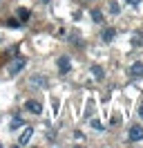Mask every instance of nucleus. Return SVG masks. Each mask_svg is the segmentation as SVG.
Returning <instances> with one entry per match:
<instances>
[{
    "label": "nucleus",
    "instance_id": "f257e3e1",
    "mask_svg": "<svg viewBox=\"0 0 143 148\" xmlns=\"http://www.w3.org/2000/svg\"><path fill=\"white\" fill-rule=\"evenodd\" d=\"M22 67H25V58H22V56H16V58L11 61V65H9V74L16 76V74H20Z\"/></svg>",
    "mask_w": 143,
    "mask_h": 148
},
{
    "label": "nucleus",
    "instance_id": "f03ea898",
    "mask_svg": "<svg viewBox=\"0 0 143 148\" xmlns=\"http://www.w3.org/2000/svg\"><path fill=\"white\" fill-rule=\"evenodd\" d=\"M127 139H130V141H141V139H143V128L139 126V123H134L132 128H130V132H127Z\"/></svg>",
    "mask_w": 143,
    "mask_h": 148
},
{
    "label": "nucleus",
    "instance_id": "7ed1b4c3",
    "mask_svg": "<svg viewBox=\"0 0 143 148\" xmlns=\"http://www.w3.org/2000/svg\"><path fill=\"white\" fill-rule=\"evenodd\" d=\"M31 137H34V128H25L20 132V137H18V144H20V146H27V144L31 141Z\"/></svg>",
    "mask_w": 143,
    "mask_h": 148
},
{
    "label": "nucleus",
    "instance_id": "20e7f679",
    "mask_svg": "<svg viewBox=\"0 0 143 148\" xmlns=\"http://www.w3.org/2000/svg\"><path fill=\"white\" fill-rule=\"evenodd\" d=\"M69 70H72L69 56H61V58H58V72H61V74H67Z\"/></svg>",
    "mask_w": 143,
    "mask_h": 148
},
{
    "label": "nucleus",
    "instance_id": "39448f33",
    "mask_svg": "<svg viewBox=\"0 0 143 148\" xmlns=\"http://www.w3.org/2000/svg\"><path fill=\"white\" fill-rule=\"evenodd\" d=\"M25 108H27L29 112H34V114H40V112H43V103L36 101V99H29V101L25 103Z\"/></svg>",
    "mask_w": 143,
    "mask_h": 148
},
{
    "label": "nucleus",
    "instance_id": "423d86ee",
    "mask_svg": "<svg viewBox=\"0 0 143 148\" xmlns=\"http://www.w3.org/2000/svg\"><path fill=\"white\" fill-rule=\"evenodd\" d=\"M130 74H132L134 79H141L143 76V61H134L130 65Z\"/></svg>",
    "mask_w": 143,
    "mask_h": 148
},
{
    "label": "nucleus",
    "instance_id": "0eeeda50",
    "mask_svg": "<svg viewBox=\"0 0 143 148\" xmlns=\"http://www.w3.org/2000/svg\"><path fill=\"white\" fill-rule=\"evenodd\" d=\"M101 36H103V40H105V43H110V40L116 36V32H114L112 27H107V29H103V34H101Z\"/></svg>",
    "mask_w": 143,
    "mask_h": 148
},
{
    "label": "nucleus",
    "instance_id": "6e6552de",
    "mask_svg": "<svg viewBox=\"0 0 143 148\" xmlns=\"http://www.w3.org/2000/svg\"><path fill=\"white\" fill-rule=\"evenodd\" d=\"M92 74H94V79H98V81L105 76V72H103V67H101V65H92Z\"/></svg>",
    "mask_w": 143,
    "mask_h": 148
},
{
    "label": "nucleus",
    "instance_id": "1a4fd4ad",
    "mask_svg": "<svg viewBox=\"0 0 143 148\" xmlns=\"http://www.w3.org/2000/svg\"><path fill=\"white\" fill-rule=\"evenodd\" d=\"M22 123H25V121L20 119V117H14V119L9 121V128H11V130H18L20 126H22Z\"/></svg>",
    "mask_w": 143,
    "mask_h": 148
},
{
    "label": "nucleus",
    "instance_id": "9d476101",
    "mask_svg": "<svg viewBox=\"0 0 143 148\" xmlns=\"http://www.w3.org/2000/svg\"><path fill=\"white\" fill-rule=\"evenodd\" d=\"M92 20H94V23H103V14L98 9H92Z\"/></svg>",
    "mask_w": 143,
    "mask_h": 148
},
{
    "label": "nucleus",
    "instance_id": "9b49d317",
    "mask_svg": "<svg viewBox=\"0 0 143 148\" xmlns=\"http://www.w3.org/2000/svg\"><path fill=\"white\" fill-rule=\"evenodd\" d=\"M18 18H20V20H27V18H29V11H27L25 7H20V9H18Z\"/></svg>",
    "mask_w": 143,
    "mask_h": 148
},
{
    "label": "nucleus",
    "instance_id": "f8f14e48",
    "mask_svg": "<svg viewBox=\"0 0 143 148\" xmlns=\"http://www.w3.org/2000/svg\"><path fill=\"white\" fill-rule=\"evenodd\" d=\"M31 81H34V85H36V88H45V79H43V76H34Z\"/></svg>",
    "mask_w": 143,
    "mask_h": 148
},
{
    "label": "nucleus",
    "instance_id": "ddd939ff",
    "mask_svg": "<svg viewBox=\"0 0 143 148\" xmlns=\"http://www.w3.org/2000/svg\"><path fill=\"white\" fill-rule=\"evenodd\" d=\"M7 27L18 29V27H20V20H18V18H9V20H7Z\"/></svg>",
    "mask_w": 143,
    "mask_h": 148
},
{
    "label": "nucleus",
    "instance_id": "4468645a",
    "mask_svg": "<svg viewBox=\"0 0 143 148\" xmlns=\"http://www.w3.org/2000/svg\"><path fill=\"white\" fill-rule=\"evenodd\" d=\"M110 11H112V14H118V2H114V0H112V2H110Z\"/></svg>",
    "mask_w": 143,
    "mask_h": 148
},
{
    "label": "nucleus",
    "instance_id": "2eb2a0df",
    "mask_svg": "<svg viewBox=\"0 0 143 148\" xmlns=\"http://www.w3.org/2000/svg\"><path fill=\"white\" fill-rule=\"evenodd\" d=\"M92 128L101 130V128H103V123H101V121H98V119H92Z\"/></svg>",
    "mask_w": 143,
    "mask_h": 148
},
{
    "label": "nucleus",
    "instance_id": "dca6fc26",
    "mask_svg": "<svg viewBox=\"0 0 143 148\" xmlns=\"http://www.w3.org/2000/svg\"><path fill=\"white\" fill-rule=\"evenodd\" d=\"M125 2H127L130 7H139V5H141V0H125Z\"/></svg>",
    "mask_w": 143,
    "mask_h": 148
},
{
    "label": "nucleus",
    "instance_id": "f3484780",
    "mask_svg": "<svg viewBox=\"0 0 143 148\" xmlns=\"http://www.w3.org/2000/svg\"><path fill=\"white\" fill-rule=\"evenodd\" d=\"M139 114H141V119H143V103L139 106Z\"/></svg>",
    "mask_w": 143,
    "mask_h": 148
}]
</instances>
